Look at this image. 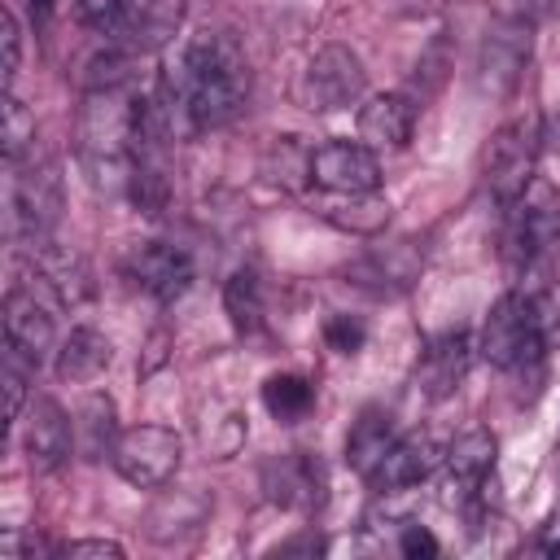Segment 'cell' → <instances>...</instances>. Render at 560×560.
Wrapping results in <instances>:
<instances>
[{"label":"cell","instance_id":"obj_17","mask_svg":"<svg viewBox=\"0 0 560 560\" xmlns=\"http://www.w3.org/2000/svg\"><path fill=\"white\" fill-rule=\"evenodd\" d=\"M416 101L402 96V92H381V96H368L363 109H359V140L368 149H407L411 136H416Z\"/></svg>","mask_w":560,"mask_h":560},{"label":"cell","instance_id":"obj_16","mask_svg":"<svg viewBox=\"0 0 560 560\" xmlns=\"http://www.w3.org/2000/svg\"><path fill=\"white\" fill-rule=\"evenodd\" d=\"M468 363H472V341L468 332H442L433 337L424 350H420V363H416V389L429 398V402H442L451 398L464 376H468Z\"/></svg>","mask_w":560,"mask_h":560},{"label":"cell","instance_id":"obj_12","mask_svg":"<svg viewBox=\"0 0 560 560\" xmlns=\"http://www.w3.org/2000/svg\"><path fill=\"white\" fill-rule=\"evenodd\" d=\"M22 446H26V464L35 472H57L70 455H74V424L61 411L57 398L39 394L26 416H22Z\"/></svg>","mask_w":560,"mask_h":560},{"label":"cell","instance_id":"obj_29","mask_svg":"<svg viewBox=\"0 0 560 560\" xmlns=\"http://www.w3.org/2000/svg\"><path fill=\"white\" fill-rule=\"evenodd\" d=\"M74 9H79V22H83V26H92L96 35H109V26H114L122 0H74Z\"/></svg>","mask_w":560,"mask_h":560},{"label":"cell","instance_id":"obj_13","mask_svg":"<svg viewBox=\"0 0 560 560\" xmlns=\"http://www.w3.org/2000/svg\"><path fill=\"white\" fill-rule=\"evenodd\" d=\"M26 258H31V271H35V289H48L52 302L61 306H74L92 293V271L83 262V254H74L70 245L52 241V236H39V241H22Z\"/></svg>","mask_w":560,"mask_h":560},{"label":"cell","instance_id":"obj_25","mask_svg":"<svg viewBox=\"0 0 560 560\" xmlns=\"http://www.w3.org/2000/svg\"><path fill=\"white\" fill-rule=\"evenodd\" d=\"M79 433H83V455H92V459L109 455L114 442H118V433H114V402L109 398H88L83 424H74V438Z\"/></svg>","mask_w":560,"mask_h":560},{"label":"cell","instance_id":"obj_19","mask_svg":"<svg viewBox=\"0 0 560 560\" xmlns=\"http://www.w3.org/2000/svg\"><path fill=\"white\" fill-rule=\"evenodd\" d=\"M114 363V346L105 332H96L92 324H79L70 328V337L57 346V376L70 381V385H83V381H96L105 368Z\"/></svg>","mask_w":560,"mask_h":560},{"label":"cell","instance_id":"obj_33","mask_svg":"<svg viewBox=\"0 0 560 560\" xmlns=\"http://www.w3.org/2000/svg\"><path fill=\"white\" fill-rule=\"evenodd\" d=\"M324 547H328V542H324V538H319L315 529H306V534H298V538H289V542H280L276 551H280V556H293V551H306V556H319Z\"/></svg>","mask_w":560,"mask_h":560},{"label":"cell","instance_id":"obj_14","mask_svg":"<svg viewBox=\"0 0 560 560\" xmlns=\"http://www.w3.org/2000/svg\"><path fill=\"white\" fill-rule=\"evenodd\" d=\"M127 267H131V280L149 298H158V302L184 298L188 284H192V276H197L192 254L184 245H171V241H144V245H136V254H131Z\"/></svg>","mask_w":560,"mask_h":560},{"label":"cell","instance_id":"obj_34","mask_svg":"<svg viewBox=\"0 0 560 560\" xmlns=\"http://www.w3.org/2000/svg\"><path fill=\"white\" fill-rule=\"evenodd\" d=\"M542 149H551V153L560 158V105L542 118Z\"/></svg>","mask_w":560,"mask_h":560},{"label":"cell","instance_id":"obj_4","mask_svg":"<svg viewBox=\"0 0 560 560\" xmlns=\"http://www.w3.org/2000/svg\"><path fill=\"white\" fill-rule=\"evenodd\" d=\"M538 153H542V118H538V114H521V118L503 122V127L490 136L486 158H481L486 188L508 206V201H512L516 192H525V184L534 179Z\"/></svg>","mask_w":560,"mask_h":560},{"label":"cell","instance_id":"obj_23","mask_svg":"<svg viewBox=\"0 0 560 560\" xmlns=\"http://www.w3.org/2000/svg\"><path fill=\"white\" fill-rule=\"evenodd\" d=\"M0 140H4V158L9 166L22 162L31 149H35V114L13 96L4 92V109H0Z\"/></svg>","mask_w":560,"mask_h":560},{"label":"cell","instance_id":"obj_30","mask_svg":"<svg viewBox=\"0 0 560 560\" xmlns=\"http://www.w3.org/2000/svg\"><path fill=\"white\" fill-rule=\"evenodd\" d=\"M61 556H70V560H83V556H96V560H122V542H114V538H79V542H66Z\"/></svg>","mask_w":560,"mask_h":560},{"label":"cell","instance_id":"obj_5","mask_svg":"<svg viewBox=\"0 0 560 560\" xmlns=\"http://www.w3.org/2000/svg\"><path fill=\"white\" fill-rule=\"evenodd\" d=\"M179 459H184V442L166 424H131L118 433L109 451L114 472L136 490H162L179 472Z\"/></svg>","mask_w":560,"mask_h":560},{"label":"cell","instance_id":"obj_10","mask_svg":"<svg viewBox=\"0 0 560 560\" xmlns=\"http://www.w3.org/2000/svg\"><path fill=\"white\" fill-rule=\"evenodd\" d=\"M442 455H446V446L433 433H424V429L402 433L385 451V459L368 472V486L376 494H407V490H416L424 477H433L442 468Z\"/></svg>","mask_w":560,"mask_h":560},{"label":"cell","instance_id":"obj_27","mask_svg":"<svg viewBox=\"0 0 560 560\" xmlns=\"http://www.w3.org/2000/svg\"><path fill=\"white\" fill-rule=\"evenodd\" d=\"M324 341H328L337 354H359L363 341H368V328H363L359 315H332V319L324 324Z\"/></svg>","mask_w":560,"mask_h":560},{"label":"cell","instance_id":"obj_8","mask_svg":"<svg viewBox=\"0 0 560 560\" xmlns=\"http://www.w3.org/2000/svg\"><path fill=\"white\" fill-rule=\"evenodd\" d=\"M494 455H499V442L490 429H468L459 433L446 455H442V468H438V494L446 508H468L481 490H486V477L494 472Z\"/></svg>","mask_w":560,"mask_h":560},{"label":"cell","instance_id":"obj_6","mask_svg":"<svg viewBox=\"0 0 560 560\" xmlns=\"http://www.w3.org/2000/svg\"><path fill=\"white\" fill-rule=\"evenodd\" d=\"M363 88H368V70L359 52L346 44H324L319 52H311V61L298 74V105L315 114L350 109L363 96Z\"/></svg>","mask_w":560,"mask_h":560},{"label":"cell","instance_id":"obj_28","mask_svg":"<svg viewBox=\"0 0 560 560\" xmlns=\"http://www.w3.org/2000/svg\"><path fill=\"white\" fill-rule=\"evenodd\" d=\"M0 39H4V92H13V79L22 70V26L13 13L0 18Z\"/></svg>","mask_w":560,"mask_h":560},{"label":"cell","instance_id":"obj_7","mask_svg":"<svg viewBox=\"0 0 560 560\" xmlns=\"http://www.w3.org/2000/svg\"><path fill=\"white\" fill-rule=\"evenodd\" d=\"M66 192H61V171L52 158H22L13 162V228L18 241H39L52 236L57 219H61Z\"/></svg>","mask_w":560,"mask_h":560},{"label":"cell","instance_id":"obj_15","mask_svg":"<svg viewBox=\"0 0 560 560\" xmlns=\"http://www.w3.org/2000/svg\"><path fill=\"white\" fill-rule=\"evenodd\" d=\"M4 341L18 346V350H22L26 359H35V363L57 346L52 306H48L35 289H26V284H18V289L4 293Z\"/></svg>","mask_w":560,"mask_h":560},{"label":"cell","instance_id":"obj_26","mask_svg":"<svg viewBox=\"0 0 560 560\" xmlns=\"http://www.w3.org/2000/svg\"><path fill=\"white\" fill-rule=\"evenodd\" d=\"M324 214H328L332 223L350 228V232H376V228H385L389 206H385L376 192H363V197H350L346 210H341V206H324Z\"/></svg>","mask_w":560,"mask_h":560},{"label":"cell","instance_id":"obj_2","mask_svg":"<svg viewBox=\"0 0 560 560\" xmlns=\"http://www.w3.org/2000/svg\"><path fill=\"white\" fill-rule=\"evenodd\" d=\"M560 245V192L551 179L534 175L525 192L508 201L503 214V262L512 271H529Z\"/></svg>","mask_w":560,"mask_h":560},{"label":"cell","instance_id":"obj_18","mask_svg":"<svg viewBox=\"0 0 560 560\" xmlns=\"http://www.w3.org/2000/svg\"><path fill=\"white\" fill-rule=\"evenodd\" d=\"M262 486L280 508H293V512H315L324 503V468L302 451L271 459L262 468Z\"/></svg>","mask_w":560,"mask_h":560},{"label":"cell","instance_id":"obj_22","mask_svg":"<svg viewBox=\"0 0 560 560\" xmlns=\"http://www.w3.org/2000/svg\"><path fill=\"white\" fill-rule=\"evenodd\" d=\"M223 311L232 315V324H236L241 332H254V328L262 324V315H267L262 280H258L249 267H241V271L228 276V284H223Z\"/></svg>","mask_w":560,"mask_h":560},{"label":"cell","instance_id":"obj_9","mask_svg":"<svg viewBox=\"0 0 560 560\" xmlns=\"http://www.w3.org/2000/svg\"><path fill=\"white\" fill-rule=\"evenodd\" d=\"M311 179L332 197H363L381 188V162L363 140H328L311 149Z\"/></svg>","mask_w":560,"mask_h":560},{"label":"cell","instance_id":"obj_1","mask_svg":"<svg viewBox=\"0 0 560 560\" xmlns=\"http://www.w3.org/2000/svg\"><path fill=\"white\" fill-rule=\"evenodd\" d=\"M74 153L92 184H122L140 153V96L127 88H96L79 105Z\"/></svg>","mask_w":560,"mask_h":560},{"label":"cell","instance_id":"obj_3","mask_svg":"<svg viewBox=\"0 0 560 560\" xmlns=\"http://www.w3.org/2000/svg\"><path fill=\"white\" fill-rule=\"evenodd\" d=\"M481 359L499 372H521L529 363L542 359L547 350V332H542V319H538V302L534 293H503L486 324H481V341H477Z\"/></svg>","mask_w":560,"mask_h":560},{"label":"cell","instance_id":"obj_24","mask_svg":"<svg viewBox=\"0 0 560 560\" xmlns=\"http://www.w3.org/2000/svg\"><path fill=\"white\" fill-rule=\"evenodd\" d=\"M35 368H39L35 359H26L18 346L4 341V354H0V385H4V416H9V420H22V411H26V385H31Z\"/></svg>","mask_w":560,"mask_h":560},{"label":"cell","instance_id":"obj_21","mask_svg":"<svg viewBox=\"0 0 560 560\" xmlns=\"http://www.w3.org/2000/svg\"><path fill=\"white\" fill-rule=\"evenodd\" d=\"M262 407L280 420V424H298L311 407H315V385L298 372H276L262 381Z\"/></svg>","mask_w":560,"mask_h":560},{"label":"cell","instance_id":"obj_32","mask_svg":"<svg viewBox=\"0 0 560 560\" xmlns=\"http://www.w3.org/2000/svg\"><path fill=\"white\" fill-rule=\"evenodd\" d=\"M534 542H538L542 556H560V508L538 525V538H534Z\"/></svg>","mask_w":560,"mask_h":560},{"label":"cell","instance_id":"obj_31","mask_svg":"<svg viewBox=\"0 0 560 560\" xmlns=\"http://www.w3.org/2000/svg\"><path fill=\"white\" fill-rule=\"evenodd\" d=\"M398 551H402V556H438V538H433L424 525H411V521H407V525L398 529Z\"/></svg>","mask_w":560,"mask_h":560},{"label":"cell","instance_id":"obj_20","mask_svg":"<svg viewBox=\"0 0 560 560\" xmlns=\"http://www.w3.org/2000/svg\"><path fill=\"white\" fill-rule=\"evenodd\" d=\"M398 442V429H394V416L385 411V407H368L354 424H350V438H346V464L359 472V477H368L381 459H385V451Z\"/></svg>","mask_w":560,"mask_h":560},{"label":"cell","instance_id":"obj_11","mask_svg":"<svg viewBox=\"0 0 560 560\" xmlns=\"http://www.w3.org/2000/svg\"><path fill=\"white\" fill-rule=\"evenodd\" d=\"M184 26V0H122L109 44H122L127 52H158L166 48Z\"/></svg>","mask_w":560,"mask_h":560}]
</instances>
